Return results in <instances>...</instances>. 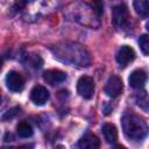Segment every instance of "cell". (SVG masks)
I'll return each mask as SVG.
<instances>
[{"label": "cell", "instance_id": "cell-1", "mask_svg": "<svg viewBox=\"0 0 149 149\" xmlns=\"http://www.w3.org/2000/svg\"><path fill=\"white\" fill-rule=\"evenodd\" d=\"M122 129L126 136L134 141H141L147 136L148 126L147 122L139 115L127 112L122 116Z\"/></svg>", "mask_w": 149, "mask_h": 149}, {"label": "cell", "instance_id": "cell-13", "mask_svg": "<svg viewBox=\"0 0 149 149\" xmlns=\"http://www.w3.org/2000/svg\"><path fill=\"white\" fill-rule=\"evenodd\" d=\"M16 133L20 137H30L34 134L33 127L30 126V123H28L27 121H21L17 123L16 126Z\"/></svg>", "mask_w": 149, "mask_h": 149}, {"label": "cell", "instance_id": "cell-20", "mask_svg": "<svg viewBox=\"0 0 149 149\" xmlns=\"http://www.w3.org/2000/svg\"><path fill=\"white\" fill-rule=\"evenodd\" d=\"M56 149H63V147L62 146H58V147H56Z\"/></svg>", "mask_w": 149, "mask_h": 149}, {"label": "cell", "instance_id": "cell-12", "mask_svg": "<svg viewBox=\"0 0 149 149\" xmlns=\"http://www.w3.org/2000/svg\"><path fill=\"white\" fill-rule=\"evenodd\" d=\"M104 137L108 143H115L118 140V129L113 123H105L102 126Z\"/></svg>", "mask_w": 149, "mask_h": 149}, {"label": "cell", "instance_id": "cell-16", "mask_svg": "<svg viewBox=\"0 0 149 149\" xmlns=\"http://www.w3.org/2000/svg\"><path fill=\"white\" fill-rule=\"evenodd\" d=\"M19 111H20V107L19 106H16V107H13V108H10V109H8L5 114H3V116H2V120H8V119H12V118H14L17 113H19Z\"/></svg>", "mask_w": 149, "mask_h": 149}, {"label": "cell", "instance_id": "cell-21", "mask_svg": "<svg viewBox=\"0 0 149 149\" xmlns=\"http://www.w3.org/2000/svg\"><path fill=\"white\" fill-rule=\"evenodd\" d=\"M0 104H1V90H0Z\"/></svg>", "mask_w": 149, "mask_h": 149}, {"label": "cell", "instance_id": "cell-14", "mask_svg": "<svg viewBox=\"0 0 149 149\" xmlns=\"http://www.w3.org/2000/svg\"><path fill=\"white\" fill-rule=\"evenodd\" d=\"M134 8L136 10L137 14H140L141 16H147L149 13V2L146 0H139V1H134Z\"/></svg>", "mask_w": 149, "mask_h": 149}, {"label": "cell", "instance_id": "cell-2", "mask_svg": "<svg viewBox=\"0 0 149 149\" xmlns=\"http://www.w3.org/2000/svg\"><path fill=\"white\" fill-rule=\"evenodd\" d=\"M69 49L71 50V52H64L62 50L56 49L57 51H55V55H57V57L64 56V58H62V61L69 62L71 64H79L80 66H87V64H90L88 54L81 45L71 43V44H69Z\"/></svg>", "mask_w": 149, "mask_h": 149}, {"label": "cell", "instance_id": "cell-4", "mask_svg": "<svg viewBox=\"0 0 149 149\" xmlns=\"http://www.w3.org/2000/svg\"><path fill=\"white\" fill-rule=\"evenodd\" d=\"M113 23L119 27V28H123L128 21H129V12H128V7L125 3H119L116 6L113 7Z\"/></svg>", "mask_w": 149, "mask_h": 149}, {"label": "cell", "instance_id": "cell-15", "mask_svg": "<svg viewBox=\"0 0 149 149\" xmlns=\"http://www.w3.org/2000/svg\"><path fill=\"white\" fill-rule=\"evenodd\" d=\"M139 44H140V48L143 52L144 56H147L149 54V38H148V35H142L139 40Z\"/></svg>", "mask_w": 149, "mask_h": 149}, {"label": "cell", "instance_id": "cell-5", "mask_svg": "<svg viewBox=\"0 0 149 149\" xmlns=\"http://www.w3.org/2000/svg\"><path fill=\"white\" fill-rule=\"evenodd\" d=\"M6 85L12 92H20L24 87L23 76L17 71H9L6 76Z\"/></svg>", "mask_w": 149, "mask_h": 149}, {"label": "cell", "instance_id": "cell-11", "mask_svg": "<svg viewBox=\"0 0 149 149\" xmlns=\"http://www.w3.org/2000/svg\"><path fill=\"white\" fill-rule=\"evenodd\" d=\"M146 80H147V73L143 70H141V69L134 70L130 73L129 78H128V83H129V85L133 88H140V87H142L144 85Z\"/></svg>", "mask_w": 149, "mask_h": 149}, {"label": "cell", "instance_id": "cell-8", "mask_svg": "<svg viewBox=\"0 0 149 149\" xmlns=\"http://www.w3.org/2000/svg\"><path fill=\"white\" fill-rule=\"evenodd\" d=\"M30 99L35 105L42 106L49 100V91L42 85H36L30 92Z\"/></svg>", "mask_w": 149, "mask_h": 149}, {"label": "cell", "instance_id": "cell-17", "mask_svg": "<svg viewBox=\"0 0 149 149\" xmlns=\"http://www.w3.org/2000/svg\"><path fill=\"white\" fill-rule=\"evenodd\" d=\"M10 149H34V144H31V143H29V144H22L20 147L10 148Z\"/></svg>", "mask_w": 149, "mask_h": 149}, {"label": "cell", "instance_id": "cell-3", "mask_svg": "<svg viewBox=\"0 0 149 149\" xmlns=\"http://www.w3.org/2000/svg\"><path fill=\"white\" fill-rule=\"evenodd\" d=\"M77 91L84 99H91L94 93V80L88 76H81L77 81Z\"/></svg>", "mask_w": 149, "mask_h": 149}, {"label": "cell", "instance_id": "cell-18", "mask_svg": "<svg viewBox=\"0 0 149 149\" xmlns=\"http://www.w3.org/2000/svg\"><path fill=\"white\" fill-rule=\"evenodd\" d=\"M112 149H127V148L123 147V146H121V144H116V146H114Z\"/></svg>", "mask_w": 149, "mask_h": 149}, {"label": "cell", "instance_id": "cell-10", "mask_svg": "<svg viewBox=\"0 0 149 149\" xmlns=\"http://www.w3.org/2000/svg\"><path fill=\"white\" fill-rule=\"evenodd\" d=\"M79 149H99L100 148V140L97 135L92 133H86L78 142Z\"/></svg>", "mask_w": 149, "mask_h": 149}, {"label": "cell", "instance_id": "cell-9", "mask_svg": "<svg viewBox=\"0 0 149 149\" xmlns=\"http://www.w3.org/2000/svg\"><path fill=\"white\" fill-rule=\"evenodd\" d=\"M43 79L49 85H57L65 81L66 73L58 69H51V70H47L43 73Z\"/></svg>", "mask_w": 149, "mask_h": 149}, {"label": "cell", "instance_id": "cell-7", "mask_svg": "<svg viewBox=\"0 0 149 149\" xmlns=\"http://www.w3.org/2000/svg\"><path fill=\"white\" fill-rule=\"evenodd\" d=\"M115 59L118 62V64L122 68L127 66L130 62H133L135 59V51L132 47L129 45H122L118 52H116V56H115Z\"/></svg>", "mask_w": 149, "mask_h": 149}, {"label": "cell", "instance_id": "cell-19", "mask_svg": "<svg viewBox=\"0 0 149 149\" xmlns=\"http://www.w3.org/2000/svg\"><path fill=\"white\" fill-rule=\"evenodd\" d=\"M1 66H2V59L0 58V70H1Z\"/></svg>", "mask_w": 149, "mask_h": 149}, {"label": "cell", "instance_id": "cell-6", "mask_svg": "<svg viewBox=\"0 0 149 149\" xmlns=\"http://www.w3.org/2000/svg\"><path fill=\"white\" fill-rule=\"evenodd\" d=\"M122 88H123V85H122L121 78L115 76V74H113V76H111L108 78V80H107V83L105 85L104 91H105V93L108 97L115 98V97H118L122 92Z\"/></svg>", "mask_w": 149, "mask_h": 149}]
</instances>
